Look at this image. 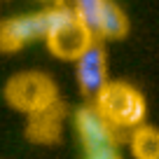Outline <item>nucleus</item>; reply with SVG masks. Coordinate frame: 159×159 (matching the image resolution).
<instances>
[{
    "mask_svg": "<svg viewBox=\"0 0 159 159\" xmlns=\"http://www.w3.org/2000/svg\"><path fill=\"white\" fill-rule=\"evenodd\" d=\"M112 129L131 131L145 122L148 103L145 96L124 80H108V84L89 101Z\"/></svg>",
    "mask_w": 159,
    "mask_h": 159,
    "instance_id": "f257e3e1",
    "label": "nucleus"
},
{
    "mask_svg": "<svg viewBox=\"0 0 159 159\" xmlns=\"http://www.w3.org/2000/svg\"><path fill=\"white\" fill-rule=\"evenodd\" d=\"M7 105L21 115H35L40 110L59 103V87L56 82L42 70H19L5 82L2 89Z\"/></svg>",
    "mask_w": 159,
    "mask_h": 159,
    "instance_id": "f03ea898",
    "label": "nucleus"
},
{
    "mask_svg": "<svg viewBox=\"0 0 159 159\" xmlns=\"http://www.w3.org/2000/svg\"><path fill=\"white\" fill-rule=\"evenodd\" d=\"M73 129L84 159H124L119 150V131L112 129L91 103L75 110Z\"/></svg>",
    "mask_w": 159,
    "mask_h": 159,
    "instance_id": "7ed1b4c3",
    "label": "nucleus"
},
{
    "mask_svg": "<svg viewBox=\"0 0 159 159\" xmlns=\"http://www.w3.org/2000/svg\"><path fill=\"white\" fill-rule=\"evenodd\" d=\"M94 40H96L94 33L77 19L73 7L66 2L54 5L49 28H47V35L42 40L52 56L61 61H75Z\"/></svg>",
    "mask_w": 159,
    "mask_h": 159,
    "instance_id": "20e7f679",
    "label": "nucleus"
},
{
    "mask_svg": "<svg viewBox=\"0 0 159 159\" xmlns=\"http://www.w3.org/2000/svg\"><path fill=\"white\" fill-rule=\"evenodd\" d=\"M73 63H75V82H77V89L82 91V96H87L91 101L110 80V75H108V52H105L103 42L94 40Z\"/></svg>",
    "mask_w": 159,
    "mask_h": 159,
    "instance_id": "39448f33",
    "label": "nucleus"
},
{
    "mask_svg": "<svg viewBox=\"0 0 159 159\" xmlns=\"http://www.w3.org/2000/svg\"><path fill=\"white\" fill-rule=\"evenodd\" d=\"M66 105L63 101L26 117V138L38 145H54L63 136Z\"/></svg>",
    "mask_w": 159,
    "mask_h": 159,
    "instance_id": "423d86ee",
    "label": "nucleus"
},
{
    "mask_svg": "<svg viewBox=\"0 0 159 159\" xmlns=\"http://www.w3.org/2000/svg\"><path fill=\"white\" fill-rule=\"evenodd\" d=\"M52 10H54V5H47L45 10L5 19L10 38H12V45H14V52L24 49V47L33 45V42H42L45 40L49 21H52Z\"/></svg>",
    "mask_w": 159,
    "mask_h": 159,
    "instance_id": "0eeeda50",
    "label": "nucleus"
},
{
    "mask_svg": "<svg viewBox=\"0 0 159 159\" xmlns=\"http://www.w3.org/2000/svg\"><path fill=\"white\" fill-rule=\"evenodd\" d=\"M129 28H131L129 16L122 10V5L115 2V0H105L98 19H96V26H94V38L101 40V42L124 40L129 35Z\"/></svg>",
    "mask_w": 159,
    "mask_h": 159,
    "instance_id": "6e6552de",
    "label": "nucleus"
},
{
    "mask_svg": "<svg viewBox=\"0 0 159 159\" xmlns=\"http://www.w3.org/2000/svg\"><path fill=\"white\" fill-rule=\"evenodd\" d=\"M129 150L134 159H159V129L140 124L129 131Z\"/></svg>",
    "mask_w": 159,
    "mask_h": 159,
    "instance_id": "1a4fd4ad",
    "label": "nucleus"
},
{
    "mask_svg": "<svg viewBox=\"0 0 159 159\" xmlns=\"http://www.w3.org/2000/svg\"><path fill=\"white\" fill-rule=\"evenodd\" d=\"M103 2L105 0H73L70 7H73V12L77 14V19L94 33V26H96V19H98V14H101Z\"/></svg>",
    "mask_w": 159,
    "mask_h": 159,
    "instance_id": "9d476101",
    "label": "nucleus"
},
{
    "mask_svg": "<svg viewBox=\"0 0 159 159\" xmlns=\"http://www.w3.org/2000/svg\"><path fill=\"white\" fill-rule=\"evenodd\" d=\"M14 52V45H12L10 30H7V21L0 19V54H12Z\"/></svg>",
    "mask_w": 159,
    "mask_h": 159,
    "instance_id": "9b49d317",
    "label": "nucleus"
},
{
    "mask_svg": "<svg viewBox=\"0 0 159 159\" xmlns=\"http://www.w3.org/2000/svg\"><path fill=\"white\" fill-rule=\"evenodd\" d=\"M38 2H47V5H59V2H66V0H38Z\"/></svg>",
    "mask_w": 159,
    "mask_h": 159,
    "instance_id": "f8f14e48",
    "label": "nucleus"
}]
</instances>
